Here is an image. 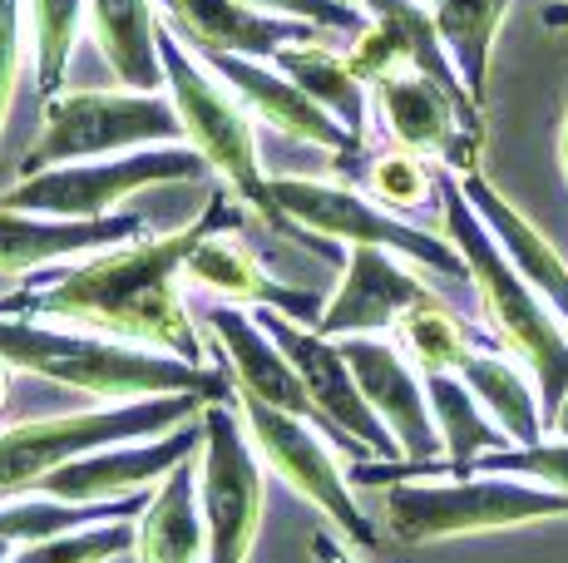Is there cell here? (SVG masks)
Masks as SVG:
<instances>
[{
  "instance_id": "4316f807",
  "label": "cell",
  "mask_w": 568,
  "mask_h": 563,
  "mask_svg": "<svg viewBox=\"0 0 568 563\" xmlns=\"http://www.w3.org/2000/svg\"><path fill=\"white\" fill-rule=\"evenodd\" d=\"M425 6H430L435 30H440L445 55H450L465 90L479 104L489 80V55H495V40L505 30V16L515 0H425Z\"/></svg>"
},
{
  "instance_id": "7c38bea8",
  "label": "cell",
  "mask_w": 568,
  "mask_h": 563,
  "mask_svg": "<svg viewBox=\"0 0 568 563\" xmlns=\"http://www.w3.org/2000/svg\"><path fill=\"white\" fill-rule=\"evenodd\" d=\"M381 134L390 149H410V154L430 158L445 173H479V149H485V114L479 104L455 100L445 84L425 80V74H396V80L371 90Z\"/></svg>"
},
{
  "instance_id": "9a60e30c",
  "label": "cell",
  "mask_w": 568,
  "mask_h": 563,
  "mask_svg": "<svg viewBox=\"0 0 568 563\" xmlns=\"http://www.w3.org/2000/svg\"><path fill=\"white\" fill-rule=\"evenodd\" d=\"M193 55L243 100L247 114L262 119V124H272L277 134L297 139V144H312V149H326V154H336L342 164H352V158L362 154L352 129H346L336 114H326L312 94H302L277 64L247 60V55H217V50H193Z\"/></svg>"
},
{
  "instance_id": "30bf717a",
  "label": "cell",
  "mask_w": 568,
  "mask_h": 563,
  "mask_svg": "<svg viewBox=\"0 0 568 563\" xmlns=\"http://www.w3.org/2000/svg\"><path fill=\"white\" fill-rule=\"evenodd\" d=\"M233 400L203 406V460H199V500L207 519V563H247L262 529V464L247 440L243 410Z\"/></svg>"
},
{
  "instance_id": "603a6c76",
  "label": "cell",
  "mask_w": 568,
  "mask_h": 563,
  "mask_svg": "<svg viewBox=\"0 0 568 563\" xmlns=\"http://www.w3.org/2000/svg\"><path fill=\"white\" fill-rule=\"evenodd\" d=\"M90 30L124 90H163L159 0H90Z\"/></svg>"
},
{
  "instance_id": "ab89813d",
  "label": "cell",
  "mask_w": 568,
  "mask_h": 563,
  "mask_svg": "<svg viewBox=\"0 0 568 563\" xmlns=\"http://www.w3.org/2000/svg\"><path fill=\"white\" fill-rule=\"evenodd\" d=\"M6 396H10V366L0 361V406H6Z\"/></svg>"
},
{
  "instance_id": "1f68e13d",
  "label": "cell",
  "mask_w": 568,
  "mask_h": 563,
  "mask_svg": "<svg viewBox=\"0 0 568 563\" xmlns=\"http://www.w3.org/2000/svg\"><path fill=\"white\" fill-rule=\"evenodd\" d=\"M129 549H134V524L114 519V524L74 529V534L45 539V544H26V549H16L10 563H109V559L129 554Z\"/></svg>"
},
{
  "instance_id": "9c48e42d",
  "label": "cell",
  "mask_w": 568,
  "mask_h": 563,
  "mask_svg": "<svg viewBox=\"0 0 568 563\" xmlns=\"http://www.w3.org/2000/svg\"><path fill=\"white\" fill-rule=\"evenodd\" d=\"M272 198L287 213L292 227L322 243H346V247H386V253L406 257L415 267H430L440 277L469 282L465 257L455 253L450 237H435L415 227L400 213L371 203L366 193L342 188V183H316V178H272Z\"/></svg>"
},
{
  "instance_id": "f546056e",
  "label": "cell",
  "mask_w": 568,
  "mask_h": 563,
  "mask_svg": "<svg viewBox=\"0 0 568 563\" xmlns=\"http://www.w3.org/2000/svg\"><path fill=\"white\" fill-rule=\"evenodd\" d=\"M440 164L410 154V149H381L362 164V188L371 203L410 218V213H425L430 203H440Z\"/></svg>"
},
{
  "instance_id": "7402d4cb",
  "label": "cell",
  "mask_w": 568,
  "mask_h": 563,
  "mask_svg": "<svg viewBox=\"0 0 568 563\" xmlns=\"http://www.w3.org/2000/svg\"><path fill=\"white\" fill-rule=\"evenodd\" d=\"M139 563H207V519L199 500V464L183 460L154 484L144 514L134 519Z\"/></svg>"
},
{
  "instance_id": "3957f363",
  "label": "cell",
  "mask_w": 568,
  "mask_h": 563,
  "mask_svg": "<svg viewBox=\"0 0 568 563\" xmlns=\"http://www.w3.org/2000/svg\"><path fill=\"white\" fill-rule=\"evenodd\" d=\"M440 218H445V237L455 243V253L469 267V287L479 297L495 346L505 356H515L524 371L539 386V406H544V426L554 420V410L568 400V327L564 317L529 287L515 263L505 257V247L495 243L479 213L469 208L465 188L455 173H440Z\"/></svg>"
},
{
  "instance_id": "b9f144b4",
  "label": "cell",
  "mask_w": 568,
  "mask_h": 563,
  "mask_svg": "<svg viewBox=\"0 0 568 563\" xmlns=\"http://www.w3.org/2000/svg\"><path fill=\"white\" fill-rule=\"evenodd\" d=\"M6 297H10V291H0V301H6Z\"/></svg>"
},
{
  "instance_id": "60d3db41",
  "label": "cell",
  "mask_w": 568,
  "mask_h": 563,
  "mask_svg": "<svg viewBox=\"0 0 568 563\" xmlns=\"http://www.w3.org/2000/svg\"><path fill=\"white\" fill-rule=\"evenodd\" d=\"M16 559V544H10V539H0V563H10Z\"/></svg>"
},
{
  "instance_id": "f1b7e54d",
  "label": "cell",
  "mask_w": 568,
  "mask_h": 563,
  "mask_svg": "<svg viewBox=\"0 0 568 563\" xmlns=\"http://www.w3.org/2000/svg\"><path fill=\"white\" fill-rule=\"evenodd\" d=\"M396 346L406 351V361L420 376H435V371H460L465 356L479 351L485 341H479L440 297H430L396 321Z\"/></svg>"
},
{
  "instance_id": "ac0fdd59",
  "label": "cell",
  "mask_w": 568,
  "mask_h": 563,
  "mask_svg": "<svg viewBox=\"0 0 568 563\" xmlns=\"http://www.w3.org/2000/svg\"><path fill=\"white\" fill-rule=\"evenodd\" d=\"M134 237H149V223L139 213L114 218H45V213H10L0 208V277L45 273L50 263H74L109 247H124Z\"/></svg>"
},
{
  "instance_id": "e0dca14e",
  "label": "cell",
  "mask_w": 568,
  "mask_h": 563,
  "mask_svg": "<svg viewBox=\"0 0 568 563\" xmlns=\"http://www.w3.org/2000/svg\"><path fill=\"white\" fill-rule=\"evenodd\" d=\"M203 327L213 331L223 361L233 366L237 396H257L262 406L287 410V416H297V420H312V426L326 436V420L316 416V406H312L307 386H302L297 366L287 361V351H282L267 331H262V321L253 317V311L217 301V307L203 311Z\"/></svg>"
},
{
  "instance_id": "ba28073f",
  "label": "cell",
  "mask_w": 568,
  "mask_h": 563,
  "mask_svg": "<svg viewBox=\"0 0 568 563\" xmlns=\"http://www.w3.org/2000/svg\"><path fill=\"white\" fill-rule=\"evenodd\" d=\"M207 158L193 144H159L119 158H90V164H60L45 173H26L0 193V208L10 213H45V218H114L124 198L163 183L203 178Z\"/></svg>"
},
{
  "instance_id": "277c9868",
  "label": "cell",
  "mask_w": 568,
  "mask_h": 563,
  "mask_svg": "<svg viewBox=\"0 0 568 563\" xmlns=\"http://www.w3.org/2000/svg\"><path fill=\"white\" fill-rule=\"evenodd\" d=\"M159 60H163V94L173 100L179 124H183V144L199 149L207 158V168L237 193V203L262 213L277 233L322 247V237H307L302 227H292L287 213L272 198V178L262 173V158H257V129H253V114L243 110V100L169 25L159 30Z\"/></svg>"
},
{
  "instance_id": "8fae6325",
  "label": "cell",
  "mask_w": 568,
  "mask_h": 563,
  "mask_svg": "<svg viewBox=\"0 0 568 563\" xmlns=\"http://www.w3.org/2000/svg\"><path fill=\"white\" fill-rule=\"evenodd\" d=\"M253 317L262 321V331L287 351V361L297 366V376H302V386H307L316 416L326 420V436H332L336 446L352 454L356 464L400 460L396 436H390L386 420H381L376 410H371V400L362 396V386H356L352 366H346V356H342V341L322 337V331L307 327V321H292V317L267 311V307L253 311Z\"/></svg>"
},
{
  "instance_id": "6da1fadb",
  "label": "cell",
  "mask_w": 568,
  "mask_h": 563,
  "mask_svg": "<svg viewBox=\"0 0 568 563\" xmlns=\"http://www.w3.org/2000/svg\"><path fill=\"white\" fill-rule=\"evenodd\" d=\"M243 223V203L233 188H217L207 198L203 218H193L179 233L134 237L124 247L84 257L80 267H64L54 277L30 282L26 291H10L0 301V317H30L54 321V327L94 331V337L144 346V351L179 356V361L203 366V341L183 307V267L193 247L217 227Z\"/></svg>"
},
{
  "instance_id": "2e32d148",
  "label": "cell",
  "mask_w": 568,
  "mask_h": 563,
  "mask_svg": "<svg viewBox=\"0 0 568 563\" xmlns=\"http://www.w3.org/2000/svg\"><path fill=\"white\" fill-rule=\"evenodd\" d=\"M430 297L435 291L425 287V277L410 273L406 257L386 253V247H352V253H346L342 287L326 297V311H322V321H316V331L332 341L381 337V331H396V321Z\"/></svg>"
},
{
  "instance_id": "d590c367",
  "label": "cell",
  "mask_w": 568,
  "mask_h": 563,
  "mask_svg": "<svg viewBox=\"0 0 568 563\" xmlns=\"http://www.w3.org/2000/svg\"><path fill=\"white\" fill-rule=\"evenodd\" d=\"M243 6L267 10V16L307 20V25L326 30V35H362L371 20L362 10V0H243Z\"/></svg>"
},
{
  "instance_id": "d4e9b609",
  "label": "cell",
  "mask_w": 568,
  "mask_h": 563,
  "mask_svg": "<svg viewBox=\"0 0 568 563\" xmlns=\"http://www.w3.org/2000/svg\"><path fill=\"white\" fill-rule=\"evenodd\" d=\"M267 64H277L302 94H312L326 114H336L352 129L356 144H366V114H371V90L352 74L346 55H336L326 40H297V45H282Z\"/></svg>"
},
{
  "instance_id": "5bb4252c",
  "label": "cell",
  "mask_w": 568,
  "mask_h": 563,
  "mask_svg": "<svg viewBox=\"0 0 568 563\" xmlns=\"http://www.w3.org/2000/svg\"><path fill=\"white\" fill-rule=\"evenodd\" d=\"M203 450V426H179L159 440H124V446H100L84 450L74 460L54 464L45 480H36L30 494L64 504H114V500H134L144 484H159L173 464L193 460Z\"/></svg>"
},
{
  "instance_id": "8992f818",
  "label": "cell",
  "mask_w": 568,
  "mask_h": 563,
  "mask_svg": "<svg viewBox=\"0 0 568 563\" xmlns=\"http://www.w3.org/2000/svg\"><path fill=\"white\" fill-rule=\"evenodd\" d=\"M539 519H568V494L509 474H465V480H400L386 484V529L400 544L519 529Z\"/></svg>"
},
{
  "instance_id": "74e56055",
  "label": "cell",
  "mask_w": 568,
  "mask_h": 563,
  "mask_svg": "<svg viewBox=\"0 0 568 563\" xmlns=\"http://www.w3.org/2000/svg\"><path fill=\"white\" fill-rule=\"evenodd\" d=\"M559 168H564V183H568V110H564V124H559Z\"/></svg>"
},
{
  "instance_id": "836d02e7",
  "label": "cell",
  "mask_w": 568,
  "mask_h": 563,
  "mask_svg": "<svg viewBox=\"0 0 568 563\" xmlns=\"http://www.w3.org/2000/svg\"><path fill=\"white\" fill-rule=\"evenodd\" d=\"M346 64H352V74L366 84V90H376V84H386V80H396V74L415 70L406 40H400L390 25H381V20H366L362 35H352Z\"/></svg>"
},
{
  "instance_id": "ffe728a7",
  "label": "cell",
  "mask_w": 568,
  "mask_h": 563,
  "mask_svg": "<svg viewBox=\"0 0 568 563\" xmlns=\"http://www.w3.org/2000/svg\"><path fill=\"white\" fill-rule=\"evenodd\" d=\"M183 282L213 291V297L227 301V307H257V311L267 307V311L292 317V321H307V327H316L326 311L322 297L297 291V287H282L277 277H267V267L257 263L253 247L237 243L233 227H217V233H207L203 243L193 247L189 267H183Z\"/></svg>"
},
{
  "instance_id": "52a82bcc",
  "label": "cell",
  "mask_w": 568,
  "mask_h": 563,
  "mask_svg": "<svg viewBox=\"0 0 568 563\" xmlns=\"http://www.w3.org/2000/svg\"><path fill=\"white\" fill-rule=\"evenodd\" d=\"M207 396H154V400H129V406H104L84 410V416H50V420H26V426L0 430V500L20 490H36L54 464L74 460L84 450L100 446H124V440H159L169 430L189 426Z\"/></svg>"
},
{
  "instance_id": "7a4b0ae2",
  "label": "cell",
  "mask_w": 568,
  "mask_h": 563,
  "mask_svg": "<svg viewBox=\"0 0 568 563\" xmlns=\"http://www.w3.org/2000/svg\"><path fill=\"white\" fill-rule=\"evenodd\" d=\"M0 361L10 371H30L54 386H70V391L100 396L109 406L189 396V391L207 400L237 396V386H227V371H207V366L179 361V356L144 351V346H124L94 337V331L54 327V321H30V317H0Z\"/></svg>"
},
{
  "instance_id": "d6986e66",
  "label": "cell",
  "mask_w": 568,
  "mask_h": 563,
  "mask_svg": "<svg viewBox=\"0 0 568 563\" xmlns=\"http://www.w3.org/2000/svg\"><path fill=\"white\" fill-rule=\"evenodd\" d=\"M159 16L189 50H217V55L272 60L282 45L322 40L326 30L292 16H267L243 0H159Z\"/></svg>"
},
{
  "instance_id": "44dd1931",
  "label": "cell",
  "mask_w": 568,
  "mask_h": 563,
  "mask_svg": "<svg viewBox=\"0 0 568 563\" xmlns=\"http://www.w3.org/2000/svg\"><path fill=\"white\" fill-rule=\"evenodd\" d=\"M455 178H460V188H465L469 208L479 213V223L495 233V243L505 247V257L515 263V273L529 282V287L539 291L554 311H559L564 327H568V263L559 257V247H554L539 227L524 218V213L485 178V173H455Z\"/></svg>"
},
{
  "instance_id": "83f0119b",
  "label": "cell",
  "mask_w": 568,
  "mask_h": 563,
  "mask_svg": "<svg viewBox=\"0 0 568 563\" xmlns=\"http://www.w3.org/2000/svg\"><path fill=\"white\" fill-rule=\"evenodd\" d=\"M149 500H114V504H64L45 494H26L16 504H0V539L10 544H45V539L74 534L90 524H114V519H139Z\"/></svg>"
},
{
  "instance_id": "5b68a950",
  "label": "cell",
  "mask_w": 568,
  "mask_h": 563,
  "mask_svg": "<svg viewBox=\"0 0 568 563\" xmlns=\"http://www.w3.org/2000/svg\"><path fill=\"white\" fill-rule=\"evenodd\" d=\"M183 144V124L169 94L159 90H54L40 114L36 144L20 158L26 173H45L60 164H90L119 158L139 149Z\"/></svg>"
},
{
  "instance_id": "484cf974",
  "label": "cell",
  "mask_w": 568,
  "mask_h": 563,
  "mask_svg": "<svg viewBox=\"0 0 568 563\" xmlns=\"http://www.w3.org/2000/svg\"><path fill=\"white\" fill-rule=\"evenodd\" d=\"M425 396H430V410H435V430H440L450 480H465V474H475L479 454L515 446V440H509L505 430L489 420V410L479 406L475 391H469V386L455 371L425 376Z\"/></svg>"
},
{
  "instance_id": "4dcf8cb0",
  "label": "cell",
  "mask_w": 568,
  "mask_h": 563,
  "mask_svg": "<svg viewBox=\"0 0 568 563\" xmlns=\"http://www.w3.org/2000/svg\"><path fill=\"white\" fill-rule=\"evenodd\" d=\"M84 25H90V0H30V55H36V90H64V70L74 60Z\"/></svg>"
},
{
  "instance_id": "4fadbf2b",
  "label": "cell",
  "mask_w": 568,
  "mask_h": 563,
  "mask_svg": "<svg viewBox=\"0 0 568 563\" xmlns=\"http://www.w3.org/2000/svg\"><path fill=\"white\" fill-rule=\"evenodd\" d=\"M237 410H243L247 440L257 446V454L302 494L307 504H316L336 529H342L352 544H376V524L362 514V504L346 490V474L336 470L332 450L322 446V430L312 420H297L287 410L262 406L257 396H237Z\"/></svg>"
},
{
  "instance_id": "d6a6232c",
  "label": "cell",
  "mask_w": 568,
  "mask_h": 563,
  "mask_svg": "<svg viewBox=\"0 0 568 563\" xmlns=\"http://www.w3.org/2000/svg\"><path fill=\"white\" fill-rule=\"evenodd\" d=\"M475 474H509L544 490L568 494V440H539V446H505L475 460Z\"/></svg>"
},
{
  "instance_id": "cb8c5ba5",
  "label": "cell",
  "mask_w": 568,
  "mask_h": 563,
  "mask_svg": "<svg viewBox=\"0 0 568 563\" xmlns=\"http://www.w3.org/2000/svg\"><path fill=\"white\" fill-rule=\"evenodd\" d=\"M455 376L475 391V400L489 410V420H495L515 446H539L544 440L549 426H544L539 386H534V376L524 371L515 356L495 351V346H479V351L465 356V366Z\"/></svg>"
},
{
  "instance_id": "8d00e7d4",
  "label": "cell",
  "mask_w": 568,
  "mask_h": 563,
  "mask_svg": "<svg viewBox=\"0 0 568 563\" xmlns=\"http://www.w3.org/2000/svg\"><path fill=\"white\" fill-rule=\"evenodd\" d=\"M312 554H316V563H356L352 554H346V544H336L332 534H316L312 539Z\"/></svg>"
},
{
  "instance_id": "e575fe53",
  "label": "cell",
  "mask_w": 568,
  "mask_h": 563,
  "mask_svg": "<svg viewBox=\"0 0 568 563\" xmlns=\"http://www.w3.org/2000/svg\"><path fill=\"white\" fill-rule=\"evenodd\" d=\"M26 45H30V0H0V134H6L10 104H16L20 90Z\"/></svg>"
},
{
  "instance_id": "f35d334b",
  "label": "cell",
  "mask_w": 568,
  "mask_h": 563,
  "mask_svg": "<svg viewBox=\"0 0 568 563\" xmlns=\"http://www.w3.org/2000/svg\"><path fill=\"white\" fill-rule=\"evenodd\" d=\"M549 430H554V436H559V440H568V400H564V406H559V410H554Z\"/></svg>"
}]
</instances>
